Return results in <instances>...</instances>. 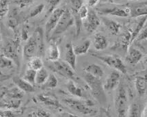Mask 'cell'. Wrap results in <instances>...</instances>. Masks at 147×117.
I'll return each instance as SVG.
<instances>
[{
  "instance_id": "obj_1",
  "label": "cell",
  "mask_w": 147,
  "mask_h": 117,
  "mask_svg": "<svg viewBox=\"0 0 147 117\" xmlns=\"http://www.w3.org/2000/svg\"><path fill=\"white\" fill-rule=\"evenodd\" d=\"M44 53V32L42 28H38L27 41L23 49V56L29 60L35 56L40 57Z\"/></svg>"
},
{
  "instance_id": "obj_2",
  "label": "cell",
  "mask_w": 147,
  "mask_h": 117,
  "mask_svg": "<svg viewBox=\"0 0 147 117\" xmlns=\"http://www.w3.org/2000/svg\"><path fill=\"white\" fill-rule=\"evenodd\" d=\"M62 101L70 109L80 114L86 116H92L96 113V110L93 108L94 102L91 100L66 97L62 99Z\"/></svg>"
},
{
  "instance_id": "obj_3",
  "label": "cell",
  "mask_w": 147,
  "mask_h": 117,
  "mask_svg": "<svg viewBox=\"0 0 147 117\" xmlns=\"http://www.w3.org/2000/svg\"><path fill=\"white\" fill-rule=\"evenodd\" d=\"M116 89L114 102L117 117H127L129 110V101L126 87L121 82Z\"/></svg>"
},
{
  "instance_id": "obj_4",
  "label": "cell",
  "mask_w": 147,
  "mask_h": 117,
  "mask_svg": "<svg viewBox=\"0 0 147 117\" xmlns=\"http://www.w3.org/2000/svg\"><path fill=\"white\" fill-rule=\"evenodd\" d=\"M84 79L88 86L90 89L93 97L100 103H105L106 101V96L101 79L87 73H84Z\"/></svg>"
},
{
  "instance_id": "obj_5",
  "label": "cell",
  "mask_w": 147,
  "mask_h": 117,
  "mask_svg": "<svg viewBox=\"0 0 147 117\" xmlns=\"http://www.w3.org/2000/svg\"><path fill=\"white\" fill-rule=\"evenodd\" d=\"M50 62L51 64L48 65V67L53 72L69 80H73L74 82L78 80L79 78L75 73V70L65 61L58 60Z\"/></svg>"
},
{
  "instance_id": "obj_6",
  "label": "cell",
  "mask_w": 147,
  "mask_h": 117,
  "mask_svg": "<svg viewBox=\"0 0 147 117\" xmlns=\"http://www.w3.org/2000/svg\"><path fill=\"white\" fill-rule=\"evenodd\" d=\"M75 23L74 17L71 10L64 9V11L59 19L56 26L52 32L50 39H54L65 32Z\"/></svg>"
},
{
  "instance_id": "obj_7",
  "label": "cell",
  "mask_w": 147,
  "mask_h": 117,
  "mask_svg": "<svg viewBox=\"0 0 147 117\" xmlns=\"http://www.w3.org/2000/svg\"><path fill=\"white\" fill-rule=\"evenodd\" d=\"M93 57H95L106 64L110 67L119 71L123 74L127 73V68L121 58L117 55H101L98 53H90Z\"/></svg>"
},
{
  "instance_id": "obj_8",
  "label": "cell",
  "mask_w": 147,
  "mask_h": 117,
  "mask_svg": "<svg viewBox=\"0 0 147 117\" xmlns=\"http://www.w3.org/2000/svg\"><path fill=\"white\" fill-rule=\"evenodd\" d=\"M96 11L101 15H110L118 17H129V9L126 5H110L101 6L96 8Z\"/></svg>"
},
{
  "instance_id": "obj_9",
  "label": "cell",
  "mask_w": 147,
  "mask_h": 117,
  "mask_svg": "<svg viewBox=\"0 0 147 117\" xmlns=\"http://www.w3.org/2000/svg\"><path fill=\"white\" fill-rule=\"evenodd\" d=\"M19 39L10 40L5 45L2 49V54L9 57L15 64H19Z\"/></svg>"
},
{
  "instance_id": "obj_10",
  "label": "cell",
  "mask_w": 147,
  "mask_h": 117,
  "mask_svg": "<svg viewBox=\"0 0 147 117\" xmlns=\"http://www.w3.org/2000/svg\"><path fill=\"white\" fill-rule=\"evenodd\" d=\"M64 11V8H57L54 9L50 14L49 19L46 22L45 28V37L47 40H49L50 39L52 32L56 26L57 23H58L59 19H60Z\"/></svg>"
},
{
  "instance_id": "obj_11",
  "label": "cell",
  "mask_w": 147,
  "mask_h": 117,
  "mask_svg": "<svg viewBox=\"0 0 147 117\" xmlns=\"http://www.w3.org/2000/svg\"><path fill=\"white\" fill-rule=\"evenodd\" d=\"M83 24L88 33H93L101 24V19L98 17L96 11L89 10L88 16L83 21Z\"/></svg>"
},
{
  "instance_id": "obj_12",
  "label": "cell",
  "mask_w": 147,
  "mask_h": 117,
  "mask_svg": "<svg viewBox=\"0 0 147 117\" xmlns=\"http://www.w3.org/2000/svg\"><path fill=\"white\" fill-rule=\"evenodd\" d=\"M129 9V17L137 18L147 16V1H138L127 3Z\"/></svg>"
},
{
  "instance_id": "obj_13",
  "label": "cell",
  "mask_w": 147,
  "mask_h": 117,
  "mask_svg": "<svg viewBox=\"0 0 147 117\" xmlns=\"http://www.w3.org/2000/svg\"><path fill=\"white\" fill-rule=\"evenodd\" d=\"M121 73L119 71L114 70L111 72L109 76L103 85L105 91H112L116 89L121 82Z\"/></svg>"
},
{
  "instance_id": "obj_14",
  "label": "cell",
  "mask_w": 147,
  "mask_h": 117,
  "mask_svg": "<svg viewBox=\"0 0 147 117\" xmlns=\"http://www.w3.org/2000/svg\"><path fill=\"white\" fill-rule=\"evenodd\" d=\"M131 44V32L129 30H127L120 34L114 48L121 52L124 51L127 53Z\"/></svg>"
},
{
  "instance_id": "obj_15",
  "label": "cell",
  "mask_w": 147,
  "mask_h": 117,
  "mask_svg": "<svg viewBox=\"0 0 147 117\" xmlns=\"http://www.w3.org/2000/svg\"><path fill=\"white\" fill-rule=\"evenodd\" d=\"M134 19H136V21H134L133 27L129 30L131 32V43L135 41L139 32L146 24L147 16H142V17L134 18Z\"/></svg>"
},
{
  "instance_id": "obj_16",
  "label": "cell",
  "mask_w": 147,
  "mask_h": 117,
  "mask_svg": "<svg viewBox=\"0 0 147 117\" xmlns=\"http://www.w3.org/2000/svg\"><path fill=\"white\" fill-rule=\"evenodd\" d=\"M127 53V55L126 60L127 62L130 63L131 64H133V65L138 64L143 57V53H142L140 50L131 45L129 46Z\"/></svg>"
},
{
  "instance_id": "obj_17",
  "label": "cell",
  "mask_w": 147,
  "mask_h": 117,
  "mask_svg": "<svg viewBox=\"0 0 147 117\" xmlns=\"http://www.w3.org/2000/svg\"><path fill=\"white\" fill-rule=\"evenodd\" d=\"M64 61L67 62L73 69H76L77 55L73 49V44L71 42L66 45L65 54H64Z\"/></svg>"
},
{
  "instance_id": "obj_18",
  "label": "cell",
  "mask_w": 147,
  "mask_h": 117,
  "mask_svg": "<svg viewBox=\"0 0 147 117\" xmlns=\"http://www.w3.org/2000/svg\"><path fill=\"white\" fill-rule=\"evenodd\" d=\"M38 99L41 103L45 104V106H49V107L53 108L60 109L62 108V106L58 101L56 98L51 95H39L38 96Z\"/></svg>"
},
{
  "instance_id": "obj_19",
  "label": "cell",
  "mask_w": 147,
  "mask_h": 117,
  "mask_svg": "<svg viewBox=\"0 0 147 117\" xmlns=\"http://www.w3.org/2000/svg\"><path fill=\"white\" fill-rule=\"evenodd\" d=\"M101 20L105 28L107 29V30L112 35L116 36L119 34L120 30L121 28V26L119 23L116 22V21L112 20V19H109V18L104 17H101Z\"/></svg>"
},
{
  "instance_id": "obj_20",
  "label": "cell",
  "mask_w": 147,
  "mask_h": 117,
  "mask_svg": "<svg viewBox=\"0 0 147 117\" xmlns=\"http://www.w3.org/2000/svg\"><path fill=\"white\" fill-rule=\"evenodd\" d=\"M66 89L73 96L78 98H85L86 93L83 88L79 86L73 80H69L66 84Z\"/></svg>"
},
{
  "instance_id": "obj_21",
  "label": "cell",
  "mask_w": 147,
  "mask_h": 117,
  "mask_svg": "<svg viewBox=\"0 0 147 117\" xmlns=\"http://www.w3.org/2000/svg\"><path fill=\"white\" fill-rule=\"evenodd\" d=\"M13 82L15 83V85L19 88V89L24 92V93H33L35 91L34 86L30 84L23 78H21L19 77H15L12 79Z\"/></svg>"
},
{
  "instance_id": "obj_22",
  "label": "cell",
  "mask_w": 147,
  "mask_h": 117,
  "mask_svg": "<svg viewBox=\"0 0 147 117\" xmlns=\"http://www.w3.org/2000/svg\"><path fill=\"white\" fill-rule=\"evenodd\" d=\"M60 52L58 45L55 43H51L46 51V59L49 62H55L60 60Z\"/></svg>"
},
{
  "instance_id": "obj_23",
  "label": "cell",
  "mask_w": 147,
  "mask_h": 117,
  "mask_svg": "<svg viewBox=\"0 0 147 117\" xmlns=\"http://www.w3.org/2000/svg\"><path fill=\"white\" fill-rule=\"evenodd\" d=\"M94 48L97 51H102L108 47V40L105 36L101 34L97 33L94 35L93 40Z\"/></svg>"
},
{
  "instance_id": "obj_24",
  "label": "cell",
  "mask_w": 147,
  "mask_h": 117,
  "mask_svg": "<svg viewBox=\"0 0 147 117\" xmlns=\"http://www.w3.org/2000/svg\"><path fill=\"white\" fill-rule=\"evenodd\" d=\"M135 86L138 95L140 97L144 96L147 91V78L146 77L138 76L136 78Z\"/></svg>"
},
{
  "instance_id": "obj_25",
  "label": "cell",
  "mask_w": 147,
  "mask_h": 117,
  "mask_svg": "<svg viewBox=\"0 0 147 117\" xmlns=\"http://www.w3.org/2000/svg\"><path fill=\"white\" fill-rule=\"evenodd\" d=\"M84 71H85V73H89V74L92 75V76L100 79L104 75L103 69H102L101 66L96 64H88L87 66H86V68L84 69Z\"/></svg>"
},
{
  "instance_id": "obj_26",
  "label": "cell",
  "mask_w": 147,
  "mask_h": 117,
  "mask_svg": "<svg viewBox=\"0 0 147 117\" xmlns=\"http://www.w3.org/2000/svg\"><path fill=\"white\" fill-rule=\"evenodd\" d=\"M142 110L140 104L138 102H133L129 107L127 116L128 117H142Z\"/></svg>"
},
{
  "instance_id": "obj_27",
  "label": "cell",
  "mask_w": 147,
  "mask_h": 117,
  "mask_svg": "<svg viewBox=\"0 0 147 117\" xmlns=\"http://www.w3.org/2000/svg\"><path fill=\"white\" fill-rule=\"evenodd\" d=\"M91 42L89 40H86L78 45L73 47V49L76 55H81L86 54L88 51L90 47Z\"/></svg>"
},
{
  "instance_id": "obj_28",
  "label": "cell",
  "mask_w": 147,
  "mask_h": 117,
  "mask_svg": "<svg viewBox=\"0 0 147 117\" xmlns=\"http://www.w3.org/2000/svg\"><path fill=\"white\" fill-rule=\"evenodd\" d=\"M49 73L47 70L45 68L42 67L40 69L36 71V80L35 84L37 85L41 86L47 80V79L49 77Z\"/></svg>"
},
{
  "instance_id": "obj_29",
  "label": "cell",
  "mask_w": 147,
  "mask_h": 117,
  "mask_svg": "<svg viewBox=\"0 0 147 117\" xmlns=\"http://www.w3.org/2000/svg\"><path fill=\"white\" fill-rule=\"evenodd\" d=\"M58 84V79L56 78L54 74L51 73V74H49V77L47 79V80L45 82L44 84H42L40 86L42 89H51L56 87Z\"/></svg>"
},
{
  "instance_id": "obj_30",
  "label": "cell",
  "mask_w": 147,
  "mask_h": 117,
  "mask_svg": "<svg viewBox=\"0 0 147 117\" xmlns=\"http://www.w3.org/2000/svg\"><path fill=\"white\" fill-rule=\"evenodd\" d=\"M28 68H30V69H34L35 71H38V70L40 69L41 68L43 67L44 64L40 57L35 56L32 57V58H30L28 60Z\"/></svg>"
},
{
  "instance_id": "obj_31",
  "label": "cell",
  "mask_w": 147,
  "mask_h": 117,
  "mask_svg": "<svg viewBox=\"0 0 147 117\" xmlns=\"http://www.w3.org/2000/svg\"><path fill=\"white\" fill-rule=\"evenodd\" d=\"M15 65V62L4 55L0 54V68L1 69H11Z\"/></svg>"
},
{
  "instance_id": "obj_32",
  "label": "cell",
  "mask_w": 147,
  "mask_h": 117,
  "mask_svg": "<svg viewBox=\"0 0 147 117\" xmlns=\"http://www.w3.org/2000/svg\"><path fill=\"white\" fill-rule=\"evenodd\" d=\"M36 71L35 70L30 69L28 68L25 72L24 75H23V78L27 82H28L32 85H35V80H36Z\"/></svg>"
},
{
  "instance_id": "obj_33",
  "label": "cell",
  "mask_w": 147,
  "mask_h": 117,
  "mask_svg": "<svg viewBox=\"0 0 147 117\" xmlns=\"http://www.w3.org/2000/svg\"><path fill=\"white\" fill-rule=\"evenodd\" d=\"M23 93L24 92L21 91L19 89V88H13V89L9 90L7 92V96L11 99H21V97L23 96Z\"/></svg>"
},
{
  "instance_id": "obj_34",
  "label": "cell",
  "mask_w": 147,
  "mask_h": 117,
  "mask_svg": "<svg viewBox=\"0 0 147 117\" xmlns=\"http://www.w3.org/2000/svg\"><path fill=\"white\" fill-rule=\"evenodd\" d=\"M10 0H0V19L6 15L9 10Z\"/></svg>"
},
{
  "instance_id": "obj_35",
  "label": "cell",
  "mask_w": 147,
  "mask_h": 117,
  "mask_svg": "<svg viewBox=\"0 0 147 117\" xmlns=\"http://www.w3.org/2000/svg\"><path fill=\"white\" fill-rule=\"evenodd\" d=\"M147 39V24H145L142 29L139 32L138 35L137 36L135 41L137 42H141V41H146Z\"/></svg>"
},
{
  "instance_id": "obj_36",
  "label": "cell",
  "mask_w": 147,
  "mask_h": 117,
  "mask_svg": "<svg viewBox=\"0 0 147 117\" xmlns=\"http://www.w3.org/2000/svg\"><path fill=\"white\" fill-rule=\"evenodd\" d=\"M45 8V5L43 3H40V4L36 6L30 12V17H34L38 15L39 14L41 13L43 10Z\"/></svg>"
},
{
  "instance_id": "obj_37",
  "label": "cell",
  "mask_w": 147,
  "mask_h": 117,
  "mask_svg": "<svg viewBox=\"0 0 147 117\" xmlns=\"http://www.w3.org/2000/svg\"><path fill=\"white\" fill-rule=\"evenodd\" d=\"M17 116V113H15L11 110H4L0 108V116L1 117H16Z\"/></svg>"
},
{
  "instance_id": "obj_38",
  "label": "cell",
  "mask_w": 147,
  "mask_h": 117,
  "mask_svg": "<svg viewBox=\"0 0 147 117\" xmlns=\"http://www.w3.org/2000/svg\"><path fill=\"white\" fill-rule=\"evenodd\" d=\"M45 1L49 5V10L48 13L51 14V12L53 11L54 9L56 8V6L60 3L61 0H45Z\"/></svg>"
},
{
  "instance_id": "obj_39",
  "label": "cell",
  "mask_w": 147,
  "mask_h": 117,
  "mask_svg": "<svg viewBox=\"0 0 147 117\" xmlns=\"http://www.w3.org/2000/svg\"><path fill=\"white\" fill-rule=\"evenodd\" d=\"M34 0H13V2L20 6L21 8L26 7L32 3Z\"/></svg>"
},
{
  "instance_id": "obj_40",
  "label": "cell",
  "mask_w": 147,
  "mask_h": 117,
  "mask_svg": "<svg viewBox=\"0 0 147 117\" xmlns=\"http://www.w3.org/2000/svg\"><path fill=\"white\" fill-rule=\"evenodd\" d=\"M100 0H88L87 1V6L90 8H93V7L96 6L99 2Z\"/></svg>"
},
{
  "instance_id": "obj_41",
  "label": "cell",
  "mask_w": 147,
  "mask_h": 117,
  "mask_svg": "<svg viewBox=\"0 0 147 117\" xmlns=\"http://www.w3.org/2000/svg\"><path fill=\"white\" fill-rule=\"evenodd\" d=\"M56 117H81V116H77V115L71 114V113H69V112H62L59 114L58 116H57Z\"/></svg>"
},
{
  "instance_id": "obj_42",
  "label": "cell",
  "mask_w": 147,
  "mask_h": 117,
  "mask_svg": "<svg viewBox=\"0 0 147 117\" xmlns=\"http://www.w3.org/2000/svg\"><path fill=\"white\" fill-rule=\"evenodd\" d=\"M37 117H51L47 113H46L44 111H39L37 113Z\"/></svg>"
},
{
  "instance_id": "obj_43",
  "label": "cell",
  "mask_w": 147,
  "mask_h": 117,
  "mask_svg": "<svg viewBox=\"0 0 147 117\" xmlns=\"http://www.w3.org/2000/svg\"><path fill=\"white\" fill-rule=\"evenodd\" d=\"M28 31H27L26 29H23V31H22V34H21V37H22L23 40H26V39H28Z\"/></svg>"
},
{
  "instance_id": "obj_44",
  "label": "cell",
  "mask_w": 147,
  "mask_h": 117,
  "mask_svg": "<svg viewBox=\"0 0 147 117\" xmlns=\"http://www.w3.org/2000/svg\"><path fill=\"white\" fill-rule=\"evenodd\" d=\"M0 108H9L8 104L2 101H0Z\"/></svg>"
},
{
  "instance_id": "obj_45",
  "label": "cell",
  "mask_w": 147,
  "mask_h": 117,
  "mask_svg": "<svg viewBox=\"0 0 147 117\" xmlns=\"http://www.w3.org/2000/svg\"><path fill=\"white\" fill-rule=\"evenodd\" d=\"M142 117H147V103L146 104V106H145L144 110H142Z\"/></svg>"
},
{
  "instance_id": "obj_46",
  "label": "cell",
  "mask_w": 147,
  "mask_h": 117,
  "mask_svg": "<svg viewBox=\"0 0 147 117\" xmlns=\"http://www.w3.org/2000/svg\"><path fill=\"white\" fill-rule=\"evenodd\" d=\"M105 114L106 117H111L110 111H109L108 110H105Z\"/></svg>"
},
{
  "instance_id": "obj_47",
  "label": "cell",
  "mask_w": 147,
  "mask_h": 117,
  "mask_svg": "<svg viewBox=\"0 0 147 117\" xmlns=\"http://www.w3.org/2000/svg\"><path fill=\"white\" fill-rule=\"evenodd\" d=\"M1 41V28H0V42Z\"/></svg>"
},
{
  "instance_id": "obj_48",
  "label": "cell",
  "mask_w": 147,
  "mask_h": 117,
  "mask_svg": "<svg viewBox=\"0 0 147 117\" xmlns=\"http://www.w3.org/2000/svg\"><path fill=\"white\" fill-rule=\"evenodd\" d=\"M101 1H106V0H101Z\"/></svg>"
},
{
  "instance_id": "obj_49",
  "label": "cell",
  "mask_w": 147,
  "mask_h": 117,
  "mask_svg": "<svg viewBox=\"0 0 147 117\" xmlns=\"http://www.w3.org/2000/svg\"><path fill=\"white\" fill-rule=\"evenodd\" d=\"M116 1H119V0H116Z\"/></svg>"
},
{
  "instance_id": "obj_50",
  "label": "cell",
  "mask_w": 147,
  "mask_h": 117,
  "mask_svg": "<svg viewBox=\"0 0 147 117\" xmlns=\"http://www.w3.org/2000/svg\"><path fill=\"white\" fill-rule=\"evenodd\" d=\"M0 21H1V19H0Z\"/></svg>"
}]
</instances>
